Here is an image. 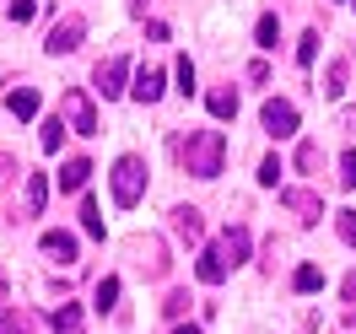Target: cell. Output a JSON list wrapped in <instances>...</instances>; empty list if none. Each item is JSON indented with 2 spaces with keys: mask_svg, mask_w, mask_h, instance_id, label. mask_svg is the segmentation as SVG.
Wrapping results in <instances>:
<instances>
[{
  "mask_svg": "<svg viewBox=\"0 0 356 334\" xmlns=\"http://www.w3.org/2000/svg\"><path fill=\"white\" fill-rule=\"evenodd\" d=\"M222 156H227L222 130H189V140H178V162H184L195 178H216V173H222Z\"/></svg>",
  "mask_w": 356,
  "mask_h": 334,
  "instance_id": "cell-1",
  "label": "cell"
},
{
  "mask_svg": "<svg viewBox=\"0 0 356 334\" xmlns=\"http://www.w3.org/2000/svg\"><path fill=\"white\" fill-rule=\"evenodd\" d=\"M140 194H146V162H140V156H119V162H113V205L130 210Z\"/></svg>",
  "mask_w": 356,
  "mask_h": 334,
  "instance_id": "cell-2",
  "label": "cell"
},
{
  "mask_svg": "<svg viewBox=\"0 0 356 334\" xmlns=\"http://www.w3.org/2000/svg\"><path fill=\"white\" fill-rule=\"evenodd\" d=\"M60 124H65V130H76V135H97V108H92L87 92L70 87L65 97H60Z\"/></svg>",
  "mask_w": 356,
  "mask_h": 334,
  "instance_id": "cell-3",
  "label": "cell"
},
{
  "mask_svg": "<svg viewBox=\"0 0 356 334\" xmlns=\"http://www.w3.org/2000/svg\"><path fill=\"white\" fill-rule=\"evenodd\" d=\"M259 124H265V135L286 140V135H297V108H291L286 97H270L265 108H259Z\"/></svg>",
  "mask_w": 356,
  "mask_h": 334,
  "instance_id": "cell-4",
  "label": "cell"
},
{
  "mask_svg": "<svg viewBox=\"0 0 356 334\" xmlns=\"http://www.w3.org/2000/svg\"><path fill=\"white\" fill-rule=\"evenodd\" d=\"M81 38H87V22H81V17H65V22H54V33L44 38V49L60 60V54H76V49H81Z\"/></svg>",
  "mask_w": 356,
  "mask_h": 334,
  "instance_id": "cell-5",
  "label": "cell"
},
{
  "mask_svg": "<svg viewBox=\"0 0 356 334\" xmlns=\"http://www.w3.org/2000/svg\"><path fill=\"white\" fill-rule=\"evenodd\" d=\"M124 81H130V60H124V54H113V60H103V65H97V92H103V97H124Z\"/></svg>",
  "mask_w": 356,
  "mask_h": 334,
  "instance_id": "cell-6",
  "label": "cell"
},
{
  "mask_svg": "<svg viewBox=\"0 0 356 334\" xmlns=\"http://www.w3.org/2000/svg\"><path fill=\"white\" fill-rule=\"evenodd\" d=\"M216 259H222L227 269L248 265V226H227L222 237H216Z\"/></svg>",
  "mask_w": 356,
  "mask_h": 334,
  "instance_id": "cell-7",
  "label": "cell"
},
{
  "mask_svg": "<svg viewBox=\"0 0 356 334\" xmlns=\"http://www.w3.org/2000/svg\"><path fill=\"white\" fill-rule=\"evenodd\" d=\"M281 205H286V210H297V222H318V216H324V200H318L313 189H286V194H281Z\"/></svg>",
  "mask_w": 356,
  "mask_h": 334,
  "instance_id": "cell-8",
  "label": "cell"
},
{
  "mask_svg": "<svg viewBox=\"0 0 356 334\" xmlns=\"http://www.w3.org/2000/svg\"><path fill=\"white\" fill-rule=\"evenodd\" d=\"M49 205V178L44 173H27V189H22V216H44Z\"/></svg>",
  "mask_w": 356,
  "mask_h": 334,
  "instance_id": "cell-9",
  "label": "cell"
},
{
  "mask_svg": "<svg viewBox=\"0 0 356 334\" xmlns=\"http://www.w3.org/2000/svg\"><path fill=\"white\" fill-rule=\"evenodd\" d=\"M87 178H92V162H87V156H70L65 167H60V189H65V194H76Z\"/></svg>",
  "mask_w": 356,
  "mask_h": 334,
  "instance_id": "cell-10",
  "label": "cell"
},
{
  "mask_svg": "<svg viewBox=\"0 0 356 334\" xmlns=\"http://www.w3.org/2000/svg\"><path fill=\"white\" fill-rule=\"evenodd\" d=\"M44 253L60 259V265H76V237L70 232H44Z\"/></svg>",
  "mask_w": 356,
  "mask_h": 334,
  "instance_id": "cell-11",
  "label": "cell"
},
{
  "mask_svg": "<svg viewBox=\"0 0 356 334\" xmlns=\"http://www.w3.org/2000/svg\"><path fill=\"white\" fill-rule=\"evenodd\" d=\"M173 232H178V237H189V243H195V237L205 232L200 210H195V205H178V210H173Z\"/></svg>",
  "mask_w": 356,
  "mask_h": 334,
  "instance_id": "cell-12",
  "label": "cell"
},
{
  "mask_svg": "<svg viewBox=\"0 0 356 334\" xmlns=\"http://www.w3.org/2000/svg\"><path fill=\"white\" fill-rule=\"evenodd\" d=\"M130 92H135V103H156L162 97V70H140Z\"/></svg>",
  "mask_w": 356,
  "mask_h": 334,
  "instance_id": "cell-13",
  "label": "cell"
},
{
  "mask_svg": "<svg viewBox=\"0 0 356 334\" xmlns=\"http://www.w3.org/2000/svg\"><path fill=\"white\" fill-rule=\"evenodd\" d=\"M195 275H200L205 286H222V281H227V265L216 259V248H205V253H200V265H195Z\"/></svg>",
  "mask_w": 356,
  "mask_h": 334,
  "instance_id": "cell-14",
  "label": "cell"
},
{
  "mask_svg": "<svg viewBox=\"0 0 356 334\" xmlns=\"http://www.w3.org/2000/svg\"><path fill=\"white\" fill-rule=\"evenodd\" d=\"M140 253H146V259H140V265H146V275H168V248H162V237H146V243H140Z\"/></svg>",
  "mask_w": 356,
  "mask_h": 334,
  "instance_id": "cell-15",
  "label": "cell"
},
{
  "mask_svg": "<svg viewBox=\"0 0 356 334\" xmlns=\"http://www.w3.org/2000/svg\"><path fill=\"white\" fill-rule=\"evenodd\" d=\"M205 108L216 113V119H238V92H211V97H205Z\"/></svg>",
  "mask_w": 356,
  "mask_h": 334,
  "instance_id": "cell-16",
  "label": "cell"
},
{
  "mask_svg": "<svg viewBox=\"0 0 356 334\" xmlns=\"http://www.w3.org/2000/svg\"><path fill=\"white\" fill-rule=\"evenodd\" d=\"M113 302H119V275H103V281H97V291H92V308L108 312Z\"/></svg>",
  "mask_w": 356,
  "mask_h": 334,
  "instance_id": "cell-17",
  "label": "cell"
},
{
  "mask_svg": "<svg viewBox=\"0 0 356 334\" xmlns=\"http://www.w3.org/2000/svg\"><path fill=\"white\" fill-rule=\"evenodd\" d=\"M6 108L17 113V119H33V113H38V92H33V87L11 92V97H6Z\"/></svg>",
  "mask_w": 356,
  "mask_h": 334,
  "instance_id": "cell-18",
  "label": "cell"
},
{
  "mask_svg": "<svg viewBox=\"0 0 356 334\" xmlns=\"http://www.w3.org/2000/svg\"><path fill=\"white\" fill-rule=\"evenodd\" d=\"M291 286L302 291V297H308V291H324V269H318V265H297V275H291Z\"/></svg>",
  "mask_w": 356,
  "mask_h": 334,
  "instance_id": "cell-19",
  "label": "cell"
},
{
  "mask_svg": "<svg viewBox=\"0 0 356 334\" xmlns=\"http://www.w3.org/2000/svg\"><path fill=\"white\" fill-rule=\"evenodd\" d=\"M54 329H60V334H81V308H76V302H60V312H54Z\"/></svg>",
  "mask_w": 356,
  "mask_h": 334,
  "instance_id": "cell-20",
  "label": "cell"
},
{
  "mask_svg": "<svg viewBox=\"0 0 356 334\" xmlns=\"http://www.w3.org/2000/svg\"><path fill=\"white\" fill-rule=\"evenodd\" d=\"M324 97H346V60H334L324 76Z\"/></svg>",
  "mask_w": 356,
  "mask_h": 334,
  "instance_id": "cell-21",
  "label": "cell"
},
{
  "mask_svg": "<svg viewBox=\"0 0 356 334\" xmlns=\"http://www.w3.org/2000/svg\"><path fill=\"white\" fill-rule=\"evenodd\" d=\"M60 135H65V124H60V113H54V119H44V135H38V146H44V151H60Z\"/></svg>",
  "mask_w": 356,
  "mask_h": 334,
  "instance_id": "cell-22",
  "label": "cell"
},
{
  "mask_svg": "<svg viewBox=\"0 0 356 334\" xmlns=\"http://www.w3.org/2000/svg\"><path fill=\"white\" fill-rule=\"evenodd\" d=\"M297 173H318V140H302V146H297Z\"/></svg>",
  "mask_w": 356,
  "mask_h": 334,
  "instance_id": "cell-23",
  "label": "cell"
},
{
  "mask_svg": "<svg viewBox=\"0 0 356 334\" xmlns=\"http://www.w3.org/2000/svg\"><path fill=\"white\" fill-rule=\"evenodd\" d=\"M254 38H259V49H275V38H281V22H275V17H259Z\"/></svg>",
  "mask_w": 356,
  "mask_h": 334,
  "instance_id": "cell-24",
  "label": "cell"
},
{
  "mask_svg": "<svg viewBox=\"0 0 356 334\" xmlns=\"http://www.w3.org/2000/svg\"><path fill=\"white\" fill-rule=\"evenodd\" d=\"M0 334H33V318H27V312H6V318H0Z\"/></svg>",
  "mask_w": 356,
  "mask_h": 334,
  "instance_id": "cell-25",
  "label": "cell"
},
{
  "mask_svg": "<svg viewBox=\"0 0 356 334\" xmlns=\"http://www.w3.org/2000/svg\"><path fill=\"white\" fill-rule=\"evenodd\" d=\"M313 60H318V33H302V44H297V65H313Z\"/></svg>",
  "mask_w": 356,
  "mask_h": 334,
  "instance_id": "cell-26",
  "label": "cell"
},
{
  "mask_svg": "<svg viewBox=\"0 0 356 334\" xmlns=\"http://www.w3.org/2000/svg\"><path fill=\"white\" fill-rule=\"evenodd\" d=\"M334 232H340V243L356 248V210H340V216H334Z\"/></svg>",
  "mask_w": 356,
  "mask_h": 334,
  "instance_id": "cell-27",
  "label": "cell"
},
{
  "mask_svg": "<svg viewBox=\"0 0 356 334\" xmlns=\"http://www.w3.org/2000/svg\"><path fill=\"white\" fill-rule=\"evenodd\" d=\"M81 226H87V232H92V237H103V210H97V205H81Z\"/></svg>",
  "mask_w": 356,
  "mask_h": 334,
  "instance_id": "cell-28",
  "label": "cell"
},
{
  "mask_svg": "<svg viewBox=\"0 0 356 334\" xmlns=\"http://www.w3.org/2000/svg\"><path fill=\"white\" fill-rule=\"evenodd\" d=\"M340 189H356V151L340 156Z\"/></svg>",
  "mask_w": 356,
  "mask_h": 334,
  "instance_id": "cell-29",
  "label": "cell"
},
{
  "mask_svg": "<svg viewBox=\"0 0 356 334\" xmlns=\"http://www.w3.org/2000/svg\"><path fill=\"white\" fill-rule=\"evenodd\" d=\"M38 17V0H11V22H33Z\"/></svg>",
  "mask_w": 356,
  "mask_h": 334,
  "instance_id": "cell-30",
  "label": "cell"
},
{
  "mask_svg": "<svg viewBox=\"0 0 356 334\" xmlns=\"http://www.w3.org/2000/svg\"><path fill=\"white\" fill-rule=\"evenodd\" d=\"M275 178H281V156H265V162H259V183L275 189Z\"/></svg>",
  "mask_w": 356,
  "mask_h": 334,
  "instance_id": "cell-31",
  "label": "cell"
},
{
  "mask_svg": "<svg viewBox=\"0 0 356 334\" xmlns=\"http://www.w3.org/2000/svg\"><path fill=\"white\" fill-rule=\"evenodd\" d=\"M184 308H189V291H168V302H162V312H168V318H178Z\"/></svg>",
  "mask_w": 356,
  "mask_h": 334,
  "instance_id": "cell-32",
  "label": "cell"
},
{
  "mask_svg": "<svg viewBox=\"0 0 356 334\" xmlns=\"http://www.w3.org/2000/svg\"><path fill=\"white\" fill-rule=\"evenodd\" d=\"M178 92H184V97L195 92V65H189V60H178Z\"/></svg>",
  "mask_w": 356,
  "mask_h": 334,
  "instance_id": "cell-33",
  "label": "cell"
},
{
  "mask_svg": "<svg viewBox=\"0 0 356 334\" xmlns=\"http://www.w3.org/2000/svg\"><path fill=\"white\" fill-rule=\"evenodd\" d=\"M340 291H346V302H351V308H356V269H351V275H346V286H340Z\"/></svg>",
  "mask_w": 356,
  "mask_h": 334,
  "instance_id": "cell-34",
  "label": "cell"
},
{
  "mask_svg": "<svg viewBox=\"0 0 356 334\" xmlns=\"http://www.w3.org/2000/svg\"><path fill=\"white\" fill-rule=\"evenodd\" d=\"M130 11H135V17H146V0H130Z\"/></svg>",
  "mask_w": 356,
  "mask_h": 334,
  "instance_id": "cell-35",
  "label": "cell"
},
{
  "mask_svg": "<svg viewBox=\"0 0 356 334\" xmlns=\"http://www.w3.org/2000/svg\"><path fill=\"white\" fill-rule=\"evenodd\" d=\"M173 334H200V324H184V329H173Z\"/></svg>",
  "mask_w": 356,
  "mask_h": 334,
  "instance_id": "cell-36",
  "label": "cell"
},
{
  "mask_svg": "<svg viewBox=\"0 0 356 334\" xmlns=\"http://www.w3.org/2000/svg\"><path fill=\"white\" fill-rule=\"evenodd\" d=\"M6 173H11V162H6V156H0V178H6Z\"/></svg>",
  "mask_w": 356,
  "mask_h": 334,
  "instance_id": "cell-37",
  "label": "cell"
},
{
  "mask_svg": "<svg viewBox=\"0 0 356 334\" xmlns=\"http://www.w3.org/2000/svg\"><path fill=\"white\" fill-rule=\"evenodd\" d=\"M351 6H356V0H351Z\"/></svg>",
  "mask_w": 356,
  "mask_h": 334,
  "instance_id": "cell-38",
  "label": "cell"
}]
</instances>
